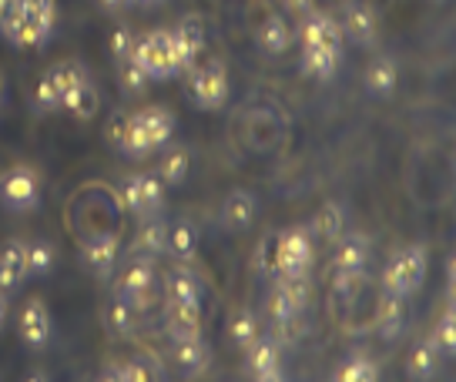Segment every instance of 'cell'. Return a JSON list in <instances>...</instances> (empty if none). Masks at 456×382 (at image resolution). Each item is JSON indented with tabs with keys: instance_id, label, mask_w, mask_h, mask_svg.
<instances>
[{
	"instance_id": "cell-36",
	"label": "cell",
	"mask_w": 456,
	"mask_h": 382,
	"mask_svg": "<svg viewBox=\"0 0 456 382\" xmlns=\"http://www.w3.org/2000/svg\"><path fill=\"white\" fill-rule=\"evenodd\" d=\"M269 319L272 322H296V319H299V309H296V302L285 292L282 282L275 285L269 296Z\"/></svg>"
},
{
	"instance_id": "cell-47",
	"label": "cell",
	"mask_w": 456,
	"mask_h": 382,
	"mask_svg": "<svg viewBox=\"0 0 456 382\" xmlns=\"http://www.w3.org/2000/svg\"><path fill=\"white\" fill-rule=\"evenodd\" d=\"M279 4H282V0H279Z\"/></svg>"
},
{
	"instance_id": "cell-44",
	"label": "cell",
	"mask_w": 456,
	"mask_h": 382,
	"mask_svg": "<svg viewBox=\"0 0 456 382\" xmlns=\"http://www.w3.org/2000/svg\"><path fill=\"white\" fill-rule=\"evenodd\" d=\"M142 7H155V4H161V0H138Z\"/></svg>"
},
{
	"instance_id": "cell-10",
	"label": "cell",
	"mask_w": 456,
	"mask_h": 382,
	"mask_svg": "<svg viewBox=\"0 0 456 382\" xmlns=\"http://www.w3.org/2000/svg\"><path fill=\"white\" fill-rule=\"evenodd\" d=\"M258 215V199L248 191V188H235L228 191L225 201H222V212H218V222L228 232H245V228L256 222Z\"/></svg>"
},
{
	"instance_id": "cell-28",
	"label": "cell",
	"mask_w": 456,
	"mask_h": 382,
	"mask_svg": "<svg viewBox=\"0 0 456 382\" xmlns=\"http://www.w3.org/2000/svg\"><path fill=\"white\" fill-rule=\"evenodd\" d=\"M134 319H138L134 305H131L121 292H114V298L108 302V326H111L118 336H131V332H134Z\"/></svg>"
},
{
	"instance_id": "cell-46",
	"label": "cell",
	"mask_w": 456,
	"mask_h": 382,
	"mask_svg": "<svg viewBox=\"0 0 456 382\" xmlns=\"http://www.w3.org/2000/svg\"><path fill=\"white\" fill-rule=\"evenodd\" d=\"M121 4H125V7H131V4H138V0H121Z\"/></svg>"
},
{
	"instance_id": "cell-27",
	"label": "cell",
	"mask_w": 456,
	"mask_h": 382,
	"mask_svg": "<svg viewBox=\"0 0 456 382\" xmlns=\"http://www.w3.org/2000/svg\"><path fill=\"white\" fill-rule=\"evenodd\" d=\"M51 74H54L57 87H61V98H64L68 91H77L81 85H87V81H91L87 68L81 64V61H74V57H68V61H57L54 68H51Z\"/></svg>"
},
{
	"instance_id": "cell-24",
	"label": "cell",
	"mask_w": 456,
	"mask_h": 382,
	"mask_svg": "<svg viewBox=\"0 0 456 382\" xmlns=\"http://www.w3.org/2000/svg\"><path fill=\"white\" fill-rule=\"evenodd\" d=\"M396 81H399V71L393 57H376L370 68H366V87H370V94H376V98H389L396 91Z\"/></svg>"
},
{
	"instance_id": "cell-32",
	"label": "cell",
	"mask_w": 456,
	"mask_h": 382,
	"mask_svg": "<svg viewBox=\"0 0 456 382\" xmlns=\"http://www.w3.org/2000/svg\"><path fill=\"white\" fill-rule=\"evenodd\" d=\"M57 252L51 241H28V275H47L54 269Z\"/></svg>"
},
{
	"instance_id": "cell-33",
	"label": "cell",
	"mask_w": 456,
	"mask_h": 382,
	"mask_svg": "<svg viewBox=\"0 0 456 382\" xmlns=\"http://www.w3.org/2000/svg\"><path fill=\"white\" fill-rule=\"evenodd\" d=\"M429 342L436 345V353H440L443 359H453L456 355V319H453V312H446L440 322H436Z\"/></svg>"
},
{
	"instance_id": "cell-17",
	"label": "cell",
	"mask_w": 456,
	"mask_h": 382,
	"mask_svg": "<svg viewBox=\"0 0 456 382\" xmlns=\"http://www.w3.org/2000/svg\"><path fill=\"white\" fill-rule=\"evenodd\" d=\"M256 41L265 54H285L289 44H292V28L285 24L282 14H269L256 30Z\"/></svg>"
},
{
	"instance_id": "cell-6",
	"label": "cell",
	"mask_w": 456,
	"mask_h": 382,
	"mask_svg": "<svg viewBox=\"0 0 456 382\" xmlns=\"http://www.w3.org/2000/svg\"><path fill=\"white\" fill-rule=\"evenodd\" d=\"M155 262L144 258V255H134L121 272V279H118V292L134 305V312H144L155 302Z\"/></svg>"
},
{
	"instance_id": "cell-41",
	"label": "cell",
	"mask_w": 456,
	"mask_h": 382,
	"mask_svg": "<svg viewBox=\"0 0 456 382\" xmlns=\"http://www.w3.org/2000/svg\"><path fill=\"white\" fill-rule=\"evenodd\" d=\"M282 7L289 11V14L302 17V14H309V11H313L315 0H282Z\"/></svg>"
},
{
	"instance_id": "cell-9",
	"label": "cell",
	"mask_w": 456,
	"mask_h": 382,
	"mask_svg": "<svg viewBox=\"0 0 456 382\" xmlns=\"http://www.w3.org/2000/svg\"><path fill=\"white\" fill-rule=\"evenodd\" d=\"M165 332L171 336V342L201 336V302L165 298Z\"/></svg>"
},
{
	"instance_id": "cell-8",
	"label": "cell",
	"mask_w": 456,
	"mask_h": 382,
	"mask_svg": "<svg viewBox=\"0 0 456 382\" xmlns=\"http://www.w3.org/2000/svg\"><path fill=\"white\" fill-rule=\"evenodd\" d=\"M20 339L28 349L41 353L51 342V315H47V302L44 298H28L20 309Z\"/></svg>"
},
{
	"instance_id": "cell-1",
	"label": "cell",
	"mask_w": 456,
	"mask_h": 382,
	"mask_svg": "<svg viewBox=\"0 0 456 382\" xmlns=\"http://www.w3.org/2000/svg\"><path fill=\"white\" fill-rule=\"evenodd\" d=\"M423 275H427V248L416 241V245L399 248V252L386 262L383 289L399 292V296H416V289L423 285Z\"/></svg>"
},
{
	"instance_id": "cell-38",
	"label": "cell",
	"mask_w": 456,
	"mask_h": 382,
	"mask_svg": "<svg viewBox=\"0 0 456 382\" xmlns=\"http://www.w3.org/2000/svg\"><path fill=\"white\" fill-rule=\"evenodd\" d=\"M256 269L262 275H275L279 272V232L269 235V239H262V245H258L256 252Z\"/></svg>"
},
{
	"instance_id": "cell-3",
	"label": "cell",
	"mask_w": 456,
	"mask_h": 382,
	"mask_svg": "<svg viewBox=\"0 0 456 382\" xmlns=\"http://www.w3.org/2000/svg\"><path fill=\"white\" fill-rule=\"evenodd\" d=\"M131 57L148 71L151 81L155 77L168 81V77L178 74V64H175V54H171V30H148L142 37H134Z\"/></svg>"
},
{
	"instance_id": "cell-30",
	"label": "cell",
	"mask_w": 456,
	"mask_h": 382,
	"mask_svg": "<svg viewBox=\"0 0 456 382\" xmlns=\"http://www.w3.org/2000/svg\"><path fill=\"white\" fill-rule=\"evenodd\" d=\"M148 71H144L142 64L134 61V57H125V61H118V85L125 94H142L144 87H148Z\"/></svg>"
},
{
	"instance_id": "cell-15",
	"label": "cell",
	"mask_w": 456,
	"mask_h": 382,
	"mask_svg": "<svg viewBox=\"0 0 456 382\" xmlns=\"http://www.w3.org/2000/svg\"><path fill=\"white\" fill-rule=\"evenodd\" d=\"M134 121L144 127V134H148V142H151V148H161V144L171 142V134H175V114L168 111V108H161V104H148V108H142V111H134Z\"/></svg>"
},
{
	"instance_id": "cell-26",
	"label": "cell",
	"mask_w": 456,
	"mask_h": 382,
	"mask_svg": "<svg viewBox=\"0 0 456 382\" xmlns=\"http://www.w3.org/2000/svg\"><path fill=\"white\" fill-rule=\"evenodd\" d=\"M134 245H138V252L165 255L168 252V222H165V218H158V215H148V222L142 225Z\"/></svg>"
},
{
	"instance_id": "cell-34",
	"label": "cell",
	"mask_w": 456,
	"mask_h": 382,
	"mask_svg": "<svg viewBox=\"0 0 456 382\" xmlns=\"http://www.w3.org/2000/svg\"><path fill=\"white\" fill-rule=\"evenodd\" d=\"M188 165H191V158H188V151H171V155L161 158V165H158V178L165 184H182L188 175Z\"/></svg>"
},
{
	"instance_id": "cell-21",
	"label": "cell",
	"mask_w": 456,
	"mask_h": 382,
	"mask_svg": "<svg viewBox=\"0 0 456 382\" xmlns=\"http://www.w3.org/2000/svg\"><path fill=\"white\" fill-rule=\"evenodd\" d=\"M168 255H175L178 262L191 265L199 258V228L191 222H175L168 225Z\"/></svg>"
},
{
	"instance_id": "cell-11",
	"label": "cell",
	"mask_w": 456,
	"mask_h": 382,
	"mask_svg": "<svg viewBox=\"0 0 456 382\" xmlns=\"http://www.w3.org/2000/svg\"><path fill=\"white\" fill-rule=\"evenodd\" d=\"M248 372L256 376V379L262 382H275V379H282V359H279V342L272 339H262L258 336L248 349Z\"/></svg>"
},
{
	"instance_id": "cell-14",
	"label": "cell",
	"mask_w": 456,
	"mask_h": 382,
	"mask_svg": "<svg viewBox=\"0 0 456 382\" xmlns=\"http://www.w3.org/2000/svg\"><path fill=\"white\" fill-rule=\"evenodd\" d=\"M118 235H91V239L81 245V258H85V265L94 275H111L114 262H118Z\"/></svg>"
},
{
	"instance_id": "cell-43",
	"label": "cell",
	"mask_w": 456,
	"mask_h": 382,
	"mask_svg": "<svg viewBox=\"0 0 456 382\" xmlns=\"http://www.w3.org/2000/svg\"><path fill=\"white\" fill-rule=\"evenodd\" d=\"M14 7V0H0V20H4V14Z\"/></svg>"
},
{
	"instance_id": "cell-7",
	"label": "cell",
	"mask_w": 456,
	"mask_h": 382,
	"mask_svg": "<svg viewBox=\"0 0 456 382\" xmlns=\"http://www.w3.org/2000/svg\"><path fill=\"white\" fill-rule=\"evenodd\" d=\"M125 205H128L134 215H158V208L165 205V182L158 178L155 171H148V175H128L125 178Z\"/></svg>"
},
{
	"instance_id": "cell-4",
	"label": "cell",
	"mask_w": 456,
	"mask_h": 382,
	"mask_svg": "<svg viewBox=\"0 0 456 382\" xmlns=\"http://www.w3.org/2000/svg\"><path fill=\"white\" fill-rule=\"evenodd\" d=\"M0 201L14 212H34L41 205V175L30 165L0 171Z\"/></svg>"
},
{
	"instance_id": "cell-29",
	"label": "cell",
	"mask_w": 456,
	"mask_h": 382,
	"mask_svg": "<svg viewBox=\"0 0 456 382\" xmlns=\"http://www.w3.org/2000/svg\"><path fill=\"white\" fill-rule=\"evenodd\" d=\"M342 208L339 205H322L319 215L313 218V235L322 241H339L342 239Z\"/></svg>"
},
{
	"instance_id": "cell-18",
	"label": "cell",
	"mask_w": 456,
	"mask_h": 382,
	"mask_svg": "<svg viewBox=\"0 0 456 382\" xmlns=\"http://www.w3.org/2000/svg\"><path fill=\"white\" fill-rule=\"evenodd\" d=\"M339 57L342 51H332V47H302V74L319 77V81H332L339 71Z\"/></svg>"
},
{
	"instance_id": "cell-35",
	"label": "cell",
	"mask_w": 456,
	"mask_h": 382,
	"mask_svg": "<svg viewBox=\"0 0 456 382\" xmlns=\"http://www.w3.org/2000/svg\"><path fill=\"white\" fill-rule=\"evenodd\" d=\"M228 336H232V342H235L239 349H248V345L258 339V319L248 309L239 312V315L232 319V326H228Z\"/></svg>"
},
{
	"instance_id": "cell-16",
	"label": "cell",
	"mask_w": 456,
	"mask_h": 382,
	"mask_svg": "<svg viewBox=\"0 0 456 382\" xmlns=\"http://www.w3.org/2000/svg\"><path fill=\"white\" fill-rule=\"evenodd\" d=\"M406 315H410V296H399V292L383 289V296L376 302V329L383 336H396L403 322H406Z\"/></svg>"
},
{
	"instance_id": "cell-5",
	"label": "cell",
	"mask_w": 456,
	"mask_h": 382,
	"mask_svg": "<svg viewBox=\"0 0 456 382\" xmlns=\"http://www.w3.org/2000/svg\"><path fill=\"white\" fill-rule=\"evenodd\" d=\"M313 269V239L305 228L279 232V272L275 279H302Z\"/></svg>"
},
{
	"instance_id": "cell-37",
	"label": "cell",
	"mask_w": 456,
	"mask_h": 382,
	"mask_svg": "<svg viewBox=\"0 0 456 382\" xmlns=\"http://www.w3.org/2000/svg\"><path fill=\"white\" fill-rule=\"evenodd\" d=\"M34 101H37L41 111H61V87H57L51 68L41 74V81H37V87H34Z\"/></svg>"
},
{
	"instance_id": "cell-20",
	"label": "cell",
	"mask_w": 456,
	"mask_h": 382,
	"mask_svg": "<svg viewBox=\"0 0 456 382\" xmlns=\"http://www.w3.org/2000/svg\"><path fill=\"white\" fill-rule=\"evenodd\" d=\"M370 262V239L362 232H349L339 241V252H336V269L346 272H362Z\"/></svg>"
},
{
	"instance_id": "cell-22",
	"label": "cell",
	"mask_w": 456,
	"mask_h": 382,
	"mask_svg": "<svg viewBox=\"0 0 456 382\" xmlns=\"http://www.w3.org/2000/svg\"><path fill=\"white\" fill-rule=\"evenodd\" d=\"M61 111H71L77 121H91V118L101 111V94H98V87H94V81L81 85L77 91H68V94L61 98Z\"/></svg>"
},
{
	"instance_id": "cell-25",
	"label": "cell",
	"mask_w": 456,
	"mask_h": 382,
	"mask_svg": "<svg viewBox=\"0 0 456 382\" xmlns=\"http://www.w3.org/2000/svg\"><path fill=\"white\" fill-rule=\"evenodd\" d=\"M440 359L443 355L436 353L433 342H416L413 349H410V359H406L410 379H433L440 372Z\"/></svg>"
},
{
	"instance_id": "cell-23",
	"label": "cell",
	"mask_w": 456,
	"mask_h": 382,
	"mask_svg": "<svg viewBox=\"0 0 456 382\" xmlns=\"http://www.w3.org/2000/svg\"><path fill=\"white\" fill-rule=\"evenodd\" d=\"M165 298H175V302H201L199 275L188 269V265L171 269L168 279H165Z\"/></svg>"
},
{
	"instance_id": "cell-40",
	"label": "cell",
	"mask_w": 456,
	"mask_h": 382,
	"mask_svg": "<svg viewBox=\"0 0 456 382\" xmlns=\"http://www.w3.org/2000/svg\"><path fill=\"white\" fill-rule=\"evenodd\" d=\"M108 47H111L114 61H125V57H131V47H134V34H131V28H114Z\"/></svg>"
},
{
	"instance_id": "cell-13",
	"label": "cell",
	"mask_w": 456,
	"mask_h": 382,
	"mask_svg": "<svg viewBox=\"0 0 456 382\" xmlns=\"http://www.w3.org/2000/svg\"><path fill=\"white\" fill-rule=\"evenodd\" d=\"M342 34H349L353 41L359 44H372L376 41V30H379V17L370 4H359V0H349L346 11H342Z\"/></svg>"
},
{
	"instance_id": "cell-31",
	"label": "cell",
	"mask_w": 456,
	"mask_h": 382,
	"mask_svg": "<svg viewBox=\"0 0 456 382\" xmlns=\"http://www.w3.org/2000/svg\"><path fill=\"white\" fill-rule=\"evenodd\" d=\"M336 376H339L342 382H372V379H379V362L370 359V355H353Z\"/></svg>"
},
{
	"instance_id": "cell-42",
	"label": "cell",
	"mask_w": 456,
	"mask_h": 382,
	"mask_svg": "<svg viewBox=\"0 0 456 382\" xmlns=\"http://www.w3.org/2000/svg\"><path fill=\"white\" fill-rule=\"evenodd\" d=\"M7 315H11V302H7V292L0 289V329H4V322H7Z\"/></svg>"
},
{
	"instance_id": "cell-12",
	"label": "cell",
	"mask_w": 456,
	"mask_h": 382,
	"mask_svg": "<svg viewBox=\"0 0 456 382\" xmlns=\"http://www.w3.org/2000/svg\"><path fill=\"white\" fill-rule=\"evenodd\" d=\"M24 279H28V241H4V248H0V289L14 292Z\"/></svg>"
},
{
	"instance_id": "cell-2",
	"label": "cell",
	"mask_w": 456,
	"mask_h": 382,
	"mask_svg": "<svg viewBox=\"0 0 456 382\" xmlns=\"http://www.w3.org/2000/svg\"><path fill=\"white\" fill-rule=\"evenodd\" d=\"M188 91H191V98L199 104L201 111H215V108H222L228 101V71L222 61H195L191 68H188Z\"/></svg>"
},
{
	"instance_id": "cell-19",
	"label": "cell",
	"mask_w": 456,
	"mask_h": 382,
	"mask_svg": "<svg viewBox=\"0 0 456 382\" xmlns=\"http://www.w3.org/2000/svg\"><path fill=\"white\" fill-rule=\"evenodd\" d=\"M175 366L182 369V376H201L208 369V345L201 342V336L175 342Z\"/></svg>"
},
{
	"instance_id": "cell-45",
	"label": "cell",
	"mask_w": 456,
	"mask_h": 382,
	"mask_svg": "<svg viewBox=\"0 0 456 382\" xmlns=\"http://www.w3.org/2000/svg\"><path fill=\"white\" fill-rule=\"evenodd\" d=\"M0 104H4V74H0Z\"/></svg>"
},
{
	"instance_id": "cell-39",
	"label": "cell",
	"mask_w": 456,
	"mask_h": 382,
	"mask_svg": "<svg viewBox=\"0 0 456 382\" xmlns=\"http://www.w3.org/2000/svg\"><path fill=\"white\" fill-rule=\"evenodd\" d=\"M128 121L131 114L125 108H114L111 118H108V127H104V142L114 144V148H121L125 144V134H128Z\"/></svg>"
}]
</instances>
